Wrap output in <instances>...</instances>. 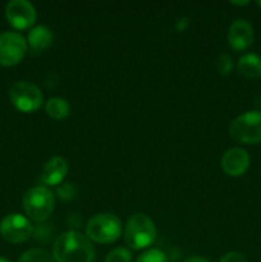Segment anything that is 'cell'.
<instances>
[{
	"instance_id": "obj_22",
	"label": "cell",
	"mask_w": 261,
	"mask_h": 262,
	"mask_svg": "<svg viewBox=\"0 0 261 262\" xmlns=\"http://www.w3.org/2000/svg\"><path fill=\"white\" fill-rule=\"evenodd\" d=\"M219 262H248V261H247V258L242 255V253L233 251V252H228L227 255L223 256L222 260H220Z\"/></svg>"
},
{
	"instance_id": "obj_3",
	"label": "cell",
	"mask_w": 261,
	"mask_h": 262,
	"mask_svg": "<svg viewBox=\"0 0 261 262\" xmlns=\"http://www.w3.org/2000/svg\"><path fill=\"white\" fill-rule=\"evenodd\" d=\"M125 243L133 250H143L155 242L156 227L151 217L138 212L128 219L124 230Z\"/></svg>"
},
{
	"instance_id": "obj_19",
	"label": "cell",
	"mask_w": 261,
	"mask_h": 262,
	"mask_svg": "<svg viewBox=\"0 0 261 262\" xmlns=\"http://www.w3.org/2000/svg\"><path fill=\"white\" fill-rule=\"evenodd\" d=\"M216 68H217V72H219V74H222V76H228V74L232 72L233 60L232 58H230L229 54L227 53L220 54L216 61Z\"/></svg>"
},
{
	"instance_id": "obj_1",
	"label": "cell",
	"mask_w": 261,
	"mask_h": 262,
	"mask_svg": "<svg viewBox=\"0 0 261 262\" xmlns=\"http://www.w3.org/2000/svg\"><path fill=\"white\" fill-rule=\"evenodd\" d=\"M95 256L91 241L76 230L61 233L53 245L55 262H94Z\"/></svg>"
},
{
	"instance_id": "obj_13",
	"label": "cell",
	"mask_w": 261,
	"mask_h": 262,
	"mask_svg": "<svg viewBox=\"0 0 261 262\" xmlns=\"http://www.w3.org/2000/svg\"><path fill=\"white\" fill-rule=\"evenodd\" d=\"M54 36L46 26H36L28 32L27 42L35 51H44L53 43Z\"/></svg>"
},
{
	"instance_id": "obj_2",
	"label": "cell",
	"mask_w": 261,
	"mask_h": 262,
	"mask_svg": "<svg viewBox=\"0 0 261 262\" xmlns=\"http://www.w3.org/2000/svg\"><path fill=\"white\" fill-rule=\"evenodd\" d=\"M22 204L26 215L30 219L45 222L55 209V196L48 187H33L23 194Z\"/></svg>"
},
{
	"instance_id": "obj_16",
	"label": "cell",
	"mask_w": 261,
	"mask_h": 262,
	"mask_svg": "<svg viewBox=\"0 0 261 262\" xmlns=\"http://www.w3.org/2000/svg\"><path fill=\"white\" fill-rule=\"evenodd\" d=\"M17 262H55L54 257L40 248L28 250L18 258Z\"/></svg>"
},
{
	"instance_id": "obj_8",
	"label": "cell",
	"mask_w": 261,
	"mask_h": 262,
	"mask_svg": "<svg viewBox=\"0 0 261 262\" xmlns=\"http://www.w3.org/2000/svg\"><path fill=\"white\" fill-rule=\"evenodd\" d=\"M33 227L20 214H8L0 222V234L9 243H23L32 237Z\"/></svg>"
},
{
	"instance_id": "obj_24",
	"label": "cell",
	"mask_w": 261,
	"mask_h": 262,
	"mask_svg": "<svg viewBox=\"0 0 261 262\" xmlns=\"http://www.w3.org/2000/svg\"><path fill=\"white\" fill-rule=\"evenodd\" d=\"M184 262H209V261L205 260V258H202V257H189V258H187Z\"/></svg>"
},
{
	"instance_id": "obj_12",
	"label": "cell",
	"mask_w": 261,
	"mask_h": 262,
	"mask_svg": "<svg viewBox=\"0 0 261 262\" xmlns=\"http://www.w3.org/2000/svg\"><path fill=\"white\" fill-rule=\"evenodd\" d=\"M69 170L68 163L61 156H54L48 160L41 171V182L46 186H58L67 177Z\"/></svg>"
},
{
	"instance_id": "obj_4",
	"label": "cell",
	"mask_w": 261,
	"mask_h": 262,
	"mask_svg": "<svg viewBox=\"0 0 261 262\" xmlns=\"http://www.w3.org/2000/svg\"><path fill=\"white\" fill-rule=\"evenodd\" d=\"M122 234V222L114 214L102 212L95 215L86 225V237L97 243H112Z\"/></svg>"
},
{
	"instance_id": "obj_7",
	"label": "cell",
	"mask_w": 261,
	"mask_h": 262,
	"mask_svg": "<svg viewBox=\"0 0 261 262\" xmlns=\"http://www.w3.org/2000/svg\"><path fill=\"white\" fill-rule=\"evenodd\" d=\"M27 53V40L20 33L8 32L0 33V66H17Z\"/></svg>"
},
{
	"instance_id": "obj_10",
	"label": "cell",
	"mask_w": 261,
	"mask_h": 262,
	"mask_svg": "<svg viewBox=\"0 0 261 262\" xmlns=\"http://www.w3.org/2000/svg\"><path fill=\"white\" fill-rule=\"evenodd\" d=\"M222 169L229 177H241L250 168L251 159L246 150L241 147H232L222 156Z\"/></svg>"
},
{
	"instance_id": "obj_23",
	"label": "cell",
	"mask_w": 261,
	"mask_h": 262,
	"mask_svg": "<svg viewBox=\"0 0 261 262\" xmlns=\"http://www.w3.org/2000/svg\"><path fill=\"white\" fill-rule=\"evenodd\" d=\"M187 26H188V20H187V19H179L178 23H177V30L184 31V30H186Z\"/></svg>"
},
{
	"instance_id": "obj_27",
	"label": "cell",
	"mask_w": 261,
	"mask_h": 262,
	"mask_svg": "<svg viewBox=\"0 0 261 262\" xmlns=\"http://www.w3.org/2000/svg\"><path fill=\"white\" fill-rule=\"evenodd\" d=\"M256 4H257V5H258V7H260V8H261V0H260V2H257V3H256Z\"/></svg>"
},
{
	"instance_id": "obj_15",
	"label": "cell",
	"mask_w": 261,
	"mask_h": 262,
	"mask_svg": "<svg viewBox=\"0 0 261 262\" xmlns=\"http://www.w3.org/2000/svg\"><path fill=\"white\" fill-rule=\"evenodd\" d=\"M46 114L55 120L66 119L71 114V106L68 101L61 97H51L50 100L46 101L45 105Z\"/></svg>"
},
{
	"instance_id": "obj_6",
	"label": "cell",
	"mask_w": 261,
	"mask_h": 262,
	"mask_svg": "<svg viewBox=\"0 0 261 262\" xmlns=\"http://www.w3.org/2000/svg\"><path fill=\"white\" fill-rule=\"evenodd\" d=\"M10 102L22 113H33L44 102L42 91L27 81H18L9 90Z\"/></svg>"
},
{
	"instance_id": "obj_18",
	"label": "cell",
	"mask_w": 261,
	"mask_h": 262,
	"mask_svg": "<svg viewBox=\"0 0 261 262\" xmlns=\"http://www.w3.org/2000/svg\"><path fill=\"white\" fill-rule=\"evenodd\" d=\"M137 262H169L168 257L160 250H148L143 252L140 257L137 258Z\"/></svg>"
},
{
	"instance_id": "obj_11",
	"label": "cell",
	"mask_w": 261,
	"mask_h": 262,
	"mask_svg": "<svg viewBox=\"0 0 261 262\" xmlns=\"http://www.w3.org/2000/svg\"><path fill=\"white\" fill-rule=\"evenodd\" d=\"M253 28L251 23L245 19H237L229 26L228 30V42L235 51H245L253 42Z\"/></svg>"
},
{
	"instance_id": "obj_21",
	"label": "cell",
	"mask_w": 261,
	"mask_h": 262,
	"mask_svg": "<svg viewBox=\"0 0 261 262\" xmlns=\"http://www.w3.org/2000/svg\"><path fill=\"white\" fill-rule=\"evenodd\" d=\"M76 187L73 186L72 183H66V184H60L56 189V194L60 200L63 201H72V200L76 197Z\"/></svg>"
},
{
	"instance_id": "obj_20",
	"label": "cell",
	"mask_w": 261,
	"mask_h": 262,
	"mask_svg": "<svg viewBox=\"0 0 261 262\" xmlns=\"http://www.w3.org/2000/svg\"><path fill=\"white\" fill-rule=\"evenodd\" d=\"M54 233V229L53 227H51V224H41L38 225L37 228H35L33 229V233L32 235L35 237L36 241H40V242H46V241H49L51 238V235H53Z\"/></svg>"
},
{
	"instance_id": "obj_26",
	"label": "cell",
	"mask_w": 261,
	"mask_h": 262,
	"mask_svg": "<svg viewBox=\"0 0 261 262\" xmlns=\"http://www.w3.org/2000/svg\"><path fill=\"white\" fill-rule=\"evenodd\" d=\"M0 262H10V261L5 257H0Z\"/></svg>"
},
{
	"instance_id": "obj_25",
	"label": "cell",
	"mask_w": 261,
	"mask_h": 262,
	"mask_svg": "<svg viewBox=\"0 0 261 262\" xmlns=\"http://www.w3.org/2000/svg\"><path fill=\"white\" fill-rule=\"evenodd\" d=\"M233 5H247L250 4V2H232Z\"/></svg>"
},
{
	"instance_id": "obj_5",
	"label": "cell",
	"mask_w": 261,
	"mask_h": 262,
	"mask_svg": "<svg viewBox=\"0 0 261 262\" xmlns=\"http://www.w3.org/2000/svg\"><path fill=\"white\" fill-rule=\"evenodd\" d=\"M229 135L234 141L246 145L261 142V112L251 110L235 118L229 125Z\"/></svg>"
},
{
	"instance_id": "obj_14",
	"label": "cell",
	"mask_w": 261,
	"mask_h": 262,
	"mask_svg": "<svg viewBox=\"0 0 261 262\" xmlns=\"http://www.w3.org/2000/svg\"><path fill=\"white\" fill-rule=\"evenodd\" d=\"M238 71L248 79L261 78V58L253 53L245 54L238 60Z\"/></svg>"
},
{
	"instance_id": "obj_17",
	"label": "cell",
	"mask_w": 261,
	"mask_h": 262,
	"mask_svg": "<svg viewBox=\"0 0 261 262\" xmlns=\"http://www.w3.org/2000/svg\"><path fill=\"white\" fill-rule=\"evenodd\" d=\"M105 262H132V253L127 248H115L107 253Z\"/></svg>"
},
{
	"instance_id": "obj_9",
	"label": "cell",
	"mask_w": 261,
	"mask_h": 262,
	"mask_svg": "<svg viewBox=\"0 0 261 262\" xmlns=\"http://www.w3.org/2000/svg\"><path fill=\"white\" fill-rule=\"evenodd\" d=\"M5 17L15 30H28L37 18L35 7L27 0H12L5 7Z\"/></svg>"
}]
</instances>
